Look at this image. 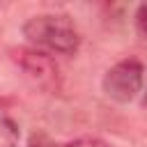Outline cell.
I'll return each instance as SVG.
<instances>
[{"mask_svg":"<svg viewBox=\"0 0 147 147\" xmlns=\"http://www.w3.org/2000/svg\"><path fill=\"white\" fill-rule=\"evenodd\" d=\"M142 101H145V103H147V92H145V99H142Z\"/></svg>","mask_w":147,"mask_h":147,"instance_id":"8","label":"cell"},{"mask_svg":"<svg viewBox=\"0 0 147 147\" xmlns=\"http://www.w3.org/2000/svg\"><path fill=\"white\" fill-rule=\"evenodd\" d=\"M62 147H108V142H103L101 138H90V136H85V138H76V140H71V142H67V145H62Z\"/></svg>","mask_w":147,"mask_h":147,"instance_id":"5","label":"cell"},{"mask_svg":"<svg viewBox=\"0 0 147 147\" xmlns=\"http://www.w3.org/2000/svg\"><path fill=\"white\" fill-rule=\"evenodd\" d=\"M142 83H145L142 62L136 57H129V60H119L117 64H113L106 71L101 87L108 99H113L117 103H129L140 94Z\"/></svg>","mask_w":147,"mask_h":147,"instance_id":"2","label":"cell"},{"mask_svg":"<svg viewBox=\"0 0 147 147\" xmlns=\"http://www.w3.org/2000/svg\"><path fill=\"white\" fill-rule=\"evenodd\" d=\"M18 138H21L18 124L0 108V147H18Z\"/></svg>","mask_w":147,"mask_h":147,"instance_id":"4","label":"cell"},{"mask_svg":"<svg viewBox=\"0 0 147 147\" xmlns=\"http://www.w3.org/2000/svg\"><path fill=\"white\" fill-rule=\"evenodd\" d=\"M136 28L142 37H147V5H140L136 11Z\"/></svg>","mask_w":147,"mask_h":147,"instance_id":"7","label":"cell"},{"mask_svg":"<svg viewBox=\"0 0 147 147\" xmlns=\"http://www.w3.org/2000/svg\"><path fill=\"white\" fill-rule=\"evenodd\" d=\"M11 57L14 62L18 64V69L37 85L41 87L44 92H60V69L55 64V60L44 53V51H37V48H14L11 51Z\"/></svg>","mask_w":147,"mask_h":147,"instance_id":"3","label":"cell"},{"mask_svg":"<svg viewBox=\"0 0 147 147\" xmlns=\"http://www.w3.org/2000/svg\"><path fill=\"white\" fill-rule=\"evenodd\" d=\"M28 147H60V145H55V140L53 138H48L46 133H32L30 136V140H28Z\"/></svg>","mask_w":147,"mask_h":147,"instance_id":"6","label":"cell"},{"mask_svg":"<svg viewBox=\"0 0 147 147\" xmlns=\"http://www.w3.org/2000/svg\"><path fill=\"white\" fill-rule=\"evenodd\" d=\"M23 37L32 48L48 55H74L80 48V32L67 14H37L23 23Z\"/></svg>","mask_w":147,"mask_h":147,"instance_id":"1","label":"cell"}]
</instances>
